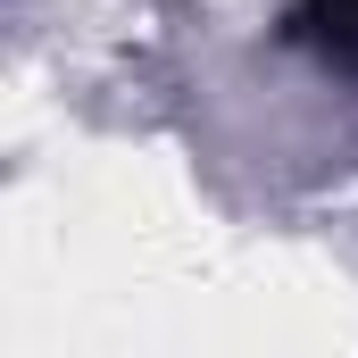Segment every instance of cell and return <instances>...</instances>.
<instances>
[{"mask_svg": "<svg viewBox=\"0 0 358 358\" xmlns=\"http://www.w3.org/2000/svg\"><path fill=\"white\" fill-rule=\"evenodd\" d=\"M300 17L342 67H358V0H300Z\"/></svg>", "mask_w": 358, "mask_h": 358, "instance_id": "obj_1", "label": "cell"}]
</instances>
